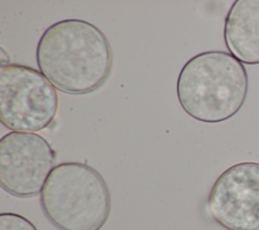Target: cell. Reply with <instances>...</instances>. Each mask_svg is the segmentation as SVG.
I'll use <instances>...</instances> for the list:
<instances>
[{
    "label": "cell",
    "instance_id": "4",
    "mask_svg": "<svg viewBox=\"0 0 259 230\" xmlns=\"http://www.w3.org/2000/svg\"><path fill=\"white\" fill-rule=\"evenodd\" d=\"M59 109L56 87L38 70L20 64L0 66V120L12 132L49 128Z\"/></svg>",
    "mask_w": 259,
    "mask_h": 230
},
{
    "label": "cell",
    "instance_id": "3",
    "mask_svg": "<svg viewBox=\"0 0 259 230\" xmlns=\"http://www.w3.org/2000/svg\"><path fill=\"white\" fill-rule=\"evenodd\" d=\"M40 207L59 230H100L110 215L111 197L95 168L82 162H63L48 177Z\"/></svg>",
    "mask_w": 259,
    "mask_h": 230
},
{
    "label": "cell",
    "instance_id": "5",
    "mask_svg": "<svg viewBox=\"0 0 259 230\" xmlns=\"http://www.w3.org/2000/svg\"><path fill=\"white\" fill-rule=\"evenodd\" d=\"M56 151L40 135L10 132L0 141V184L18 198L41 193L54 170Z\"/></svg>",
    "mask_w": 259,
    "mask_h": 230
},
{
    "label": "cell",
    "instance_id": "8",
    "mask_svg": "<svg viewBox=\"0 0 259 230\" xmlns=\"http://www.w3.org/2000/svg\"><path fill=\"white\" fill-rule=\"evenodd\" d=\"M0 230H38L36 226L22 215L6 212L0 214Z\"/></svg>",
    "mask_w": 259,
    "mask_h": 230
},
{
    "label": "cell",
    "instance_id": "2",
    "mask_svg": "<svg viewBox=\"0 0 259 230\" xmlns=\"http://www.w3.org/2000/svg\"><path fill=\"white\" fill-rule=\"evenodd\" d=\"M248 73L242 62L223 51L190 58L180 70L176 91L183 110L192 119L221 123L233 118L248 94Z\"/></svg>",
    "mask_w": 259,
    "mask_h": 230
},
{
    "label": "cell",
    "instance_id": "7",
    "mask_svg": "<svg viewBox=\"0 0 259 230\" xmlns=\"http://www.w3.org/2000/svg\"><path fill=\"white\" fill-rule=\"evenodd\" d=\"M225 44L234 57L248 65L259 64V0H237L224 26Z\"/></svg>",
    "mask_w": 259,
    "mask_h": 230
},
{
    "label": "cell",
    "instance_id": "6",
    "mask_svg": "<svg viewBox=\"0 0 259 230\" xmlns=\"http://www.w3.org/2000/svg\"><path fill=\"white\" fill-rule=\"evenodd\" d=\"M207 207L227 230H259V162L236 163L213 182Z\"/></svg>",
    "mask_w": 259,
    "mask_h": 230
},
{
    "label": "cell",
    "instance_id": "1",
    "mask_svg": "<svg viewBox=\"0 0 259 230\" xmlns=\"http://www.w3.org/2000/svg\"><path fill=\"white\" fill-rule=\"evenodd\" d=\"M39 71L59 90L86 94L107 80L112 51L105 34L81 19H65L49 26L36 47Z\"/></svg>",
    "mask_w": 259,
    "mask_h": 230
},
{
    "label": "cell",
    "instance_id": "9",
    "mask_svg": "<svg viewBox=\"0 0 259 230\" xmlns=\"http://www.w3.org/2000/svg\"><path fill=\"white\" fill-rule=\"evenodd\" d=\"M1 54H0V66H5V65H9L10 64V58L9 55L6 53V51L4 50L3 47H1L0 49Z\"/></svg>",
    "mask_w": 259,
    "mask_h": 230
}]
</instances>
